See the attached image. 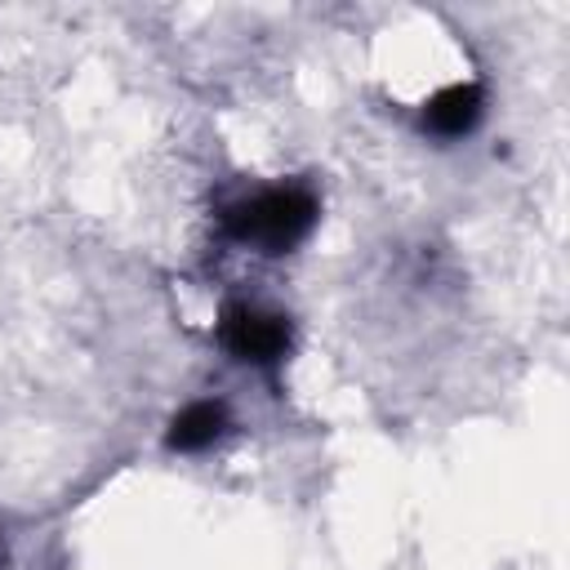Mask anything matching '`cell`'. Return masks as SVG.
<instances>
[{
  "label": "cell",
  "mask_w": 570,
  "mask_h": 570,
  "mask_svg": "<svg viewBox=\"0 0 570 570\" xmlns=\"http://www.w3.org/2000/svg\"><path fill=\"white\" fill-rule=\"evenodd\" d=\"M218 343L232 361L276 374L294 347V330H289V316H281L254 298H227L218 312Z\"/></svg>",
  "instance_id": "obj_2"
},
{
  "label": "cell",
  "mask_w": 570,
  "mask_h": 570,
  "mask_svg": "<svg viewBox=\"0 0 570 570\" xmlns=\"http://www.w3.org/2000/svg\"><path fill=\"white\" fill-rule=\"evenodd\" d=\"M481 116H485V89L476 85V80H459V85H445V89H436L428 102H423V111H419V129L423 134H432V138H463V134H472L476 125H481Z\"/></svg>",
  "instance_id": "obj_3"
},
{
  "label": "cell",
  "mask_w": 570,
  "mask_h": 570,
  "mask_svg": "<svg viewBox=\"0 0 570 570\" xmlns=\"http://www.w3.org/2000/svg\"><path fill=\"white\" fill-rule=\"evenodd\" d=\"M321 218V200L303 183H272L254 187L218 209V227L232 245L254 249V254H289L298 249Z\"/></svg>",
  "instance_id": "obj_1"
},
{
  "label": "cell",
  "mask_w": 570,
  "mask_h": 570,
  "mask_svg": "<svg viewBox=\"0 0 570 570\" xmlns=\"http://www.w3.org/2000/svg\"><path fill=\"white\" fill-rule=\"evenodd\" d=\"M227 428H232L227 405H223V401H214V396H205V401L183 405V410L169 419L165 445H169L174 454H200V450L218 445V441L227 436Z\"/></svg>",
  "instance_id": "obj_4"
}]
</instances>
